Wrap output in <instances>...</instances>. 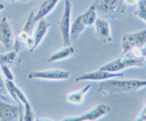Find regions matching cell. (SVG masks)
<instances>
[{"label": "cell", "instance_id": "cell-1", "mask_svg": "<svg viewBox=\"0 0 146 121\" xmlns=\"http://www.w3.org/2000/svg\"><path fill=\"white\" fill-rule=\"evenodd\" d=\"M146 87V80L111 79L101 81L98 91L101 94H134Z\"/></svg>", "mask_w": 146, "mask_h": 121}, {"label": "cell", "instance_id": "cell-2", "mask_svg": "<svg viewBox=\"0 0 146 121\" xmlns=\"http://www.w3.org/2000/svg\"><path fill=\"white\" fill-rule=\"evenodd\" d=\"M97 16L103 19L119 18L125 13L124 0H96L93 4Z\"/></svg>", "mask_w": 146, "mask_h": 121}, {"label": "cell", "instance_id": "cell-3", "mask_svg": "<svg viewBox=\"0 0 146 121\" xmlns=\"http://www.w3.org/2000/svg\"><path fill=\"white\" fill-rule=\"evenodd\" d=\"M34 13L31 11L29 14V17L23 26L22 29L17 34L14 40V49L17 51H19L22 45H24L30 52H33L34 41L33 38V32L35 27L36 21L34 19Z\"/></svg>", "mask_w": 146, "mask_h": 121}, {"label": "cell", "instance_id": "cell-4", "mask_svg": "<svg viewBox=\"0 0 146 121\" xmlns=\"http://www.w3.org/2000/svg\"><path fill=\"white\" fill-rule=\"evenodd\" d=\"M145 58H135L128 52L125 54H121L118 58L101 65L99 69L110 72H120L129 68L143 66L145 65Z\"/></svg>", "mask_w": 146, "mask_h": 121}, {"label": "cell", "instance_id": "cell-5", "mask_svg": "<svg viewBox=\"0 0 146 121\" xmlns=\"http://www.w3.org/2000/svg\"><path fill=\"white\" fill-rule=\"evenodd\" d=\"M111 108L106 103H100L83 113L74 116H68L63 118L62 121H94L103 118L111 112Z\"/></svg>", "mask_w": 146, "mask_h": 121}, {"label": "cell", "instance_id": "cell-6", "mask_svg": "<svg viewBox=\"0 0 146 121\" xmlns=\"http://www.w3.org/2000/svg\"><path fill=\"white\" fill-rule=\"evenodd\" d=\"M146 44V28L123 35L121 41L122 54H125L133 48H143Z\"/></svg>", "mask_w": 146, "mask_h": 121}, {"label": "cell", "instance_id": "cell-7", "mask_svg": "<svg viewBox=\"0 0 146 121\" xmlns=\"http://www.w3.org/2000/svg\"><path fill=\"white\" fill-rule=\"evenodd\" d=\"M71 11H72V4L71 0H64V12L60 20L59 24V29L62 36L64 46H68L71 44L70 40Z\"/></svg>", "mask_w": 146, "mask_h": 121}, {"label": "cell", "instance_id": "cell-8", "mask_svg": "<svg viewBox=\"0 0 146 121\" xmlns=\"http://www.w3.org/2000/svg\"><path fill=\"white\" fill-rule=\"evenodd\" d=\"M29 79L47 80V81H64L69 79L71 73L61 69H47L43 71H33L28 75Z\"/></svg>", "mask_w": 146, "mask_h": 121}, {"label": "cell", "instance_id": "cell-9", "mask_svg": "<svg viewBox=\"0 0 146 121\" xmlns=\"http://www.w3.org/2000/svg\"><path fill=\"white\" fill-rule=\"evenodd\" d=\"M0 120H23L22 108L19 105H11L0 98Z\"/></svg>", "mask_w": 146, "mask_h": 121}, {"label": "cell", "instance_id": "cell-10", "mask_svg": "<svg viewBox=\"0 0 146 121\" xmlns=\"http://www.w3.org/2000/svg\"><path fill=\"white\" fill-rule=\"evenodd\" d=\"M124 74L120 72H110L98 68L96 71L92 72L86 73L76 78V81H103L106 80L114 78H119L123 76Z\"/></svg>", "mask_w": 146, "mask_h": 121}, {"label": "cell", "instance_id": "cell-11", "mask_svg": "<svg viewBox=\"0 0 146 121\" xmlns=\"http://www.w3.org/2000/svg\"><path fill=\"white\" fill-rule=\"evenodd\" d=\"M14 36L10 23L6 17L0 21V43L7 50L14 47Z\"/></svg>", "mask_w": 146, "mask_h": 121}, {"label": "cell", "instance_id": "cell-12", "mask_svg": "<svg viewBox=\"0 0 146 121\" xmlns=\"http://www.w3.org/2000/svg\"><path fill=\"white\" fill-rule=\"evenodd\" d=\"M94 25L95 26V35L100 42L107 44L112 41L111 26L106 19L97 17Z\"/></svg>", "mask_w": 146, "mask_h": 121}, {"label": "cell", "instance_id": "cell-13", "mask_svg": "<svg viewBox=\"0 0 146 121\" xmlns=\"http://www.w3.org/2000/svg\"><path fill=\"white\" fill-rule=\"evenodd\" d=\"M50 26H51V23L44 19V18L41 19L38 21L36 28L33 32V38L34 41L33 51L40 45L41 41L44 40Z\"/></svg>", "mask_w": 146, "mask_h": 121}, {"label": "cell", "instance_id": "cell-14", "mask_svg": "<svg viewBox=\"0 0 146 121\" xmlns=\"http://www.w3.org/2000/svg\"><path fill=\"white\" fill-rule=\"evenodd\" d=\"M76 53L77 51L75 47L71 46L70 45L64 46V47L58 49L50 56L49 58H48V62L53 63L65 60L66 58L76 56Z\"/></svg>", "mask_w": 146, "mask_h": 121}, {"label": "cell", "instance_id": "cell-15", "mask_svg": "<svg viewBox=\"0 0 146 121\" xmlns=\"http://www.w3.org/2000/svg\"><path fill=\"white\" fill-rule=\"evenodd\" d=\"M91 87V84H88L81 89H76L70 91L66 94V99L71 103L80 105L84 102L86 95L88 92Z\"/></svg>", "mask_w": 146, "mask_h": 121}, {"label": "cell", "instance_id": "cell-16", "mask_svg": "<svg viewBox=\"0 0 146 121\" xmlns=\"http://www.w3.org/2000/svg\"><path fill=\"white\" fill-rule=\"evenodd\" d=\"M16 50L8 51L0 54V64H5L9 67L19 66L21 63V59Z\"/></svg>", "mask_w": 146, "mask_h": 121}, {"label": "cell", "instance_id": "cell-17", "mask_svg": "<svg viewBox=\"0 0 146 121\" xmlns=\"http://www.w3.org/2000/svg\"><path fill=\"white\" fill-rule=\"evenodd\" d=\"M59 1L58 0H44L38 8V11L34 15V19L36 22L40 19H44L49 13H51Z\"/></svg>", "mask_w": 146, "mask_h": 121}, {"label": "cell", "instance_id": "cell-18", "mask_svg": "<svg viewBox=\"0 0 146 121\" xmlns=\"http://www.w3.org/2000/svg\"><path fill=\"white\" fill-rule=\"evenodd\" d=\"M86 27V24L83 21L81 15L80 14L75 19L72 24H71V28H70V40H71V42L72 43L75 41L80 36V35L84 32Z\"/></svg>", "mask_w": 146, "mask_h": 121}, {"label": "cell", "instance_id": "cell-19", "mask_svg": "<svg viewBox=\"0 0 146 121\" xmlns=\"http://www.w3.org/2000/svg\"><path fill=\"white\" fill-rule=\"evenodd\" d=\"M81 17H82L83 21H84L86 26L94 25L97 17H97L96 11V9L93 4L91 7H88L86 11L81 14Z\"/></svg>", "mask_w": 146, "mask_h": 121}, {"label": "cell", "instance_id": "cell-20", "mask_svg": "<svg viewBox=\"0 0 146 121\" xmlns=\"http://www.w3.org/2000/svg\"><path fill=\"white\" fill-rule=\"evenodd\" d=\"M134 14L146 24V0H140L137 3V8Z\"/></svg>", "mask_w": 146, "mask_h": 121}, {"label": "cell", "instance_id": "cell-21", "mask_svg": "<svg viewBox=\"0 0 146 121\" xmlns=\"http://www.w3.org/2000/svg\"><path fill=\"white\" fill-rule=\"evenodd\" d=\"M24 105V112L23 115V120L24 121H33L34 120V115L32 107L29 102L26 103Z\"/></svg>", "mask_w": 146, "mask_h": 121}, {"label": "cell", "instance_id": "cell-22", "mask_svg": "<svg viewBox=\"0 0 146 121\" xmlns=\"http://www.w3.org/2000/svg\"><path fill=\"white\" fill-rule=\"evenodd\" d=\"M10 68L11 67L5 65V64H0V70H1L3 75L5 77V79L9 80V81H14V75L13 73L11 72V70Z\"/></svg>", "mask_w": 146, "mask_h": 121}, {"label": "cell", "instance_id": "cell-23", "mask_svg": "<svg viewBox=\"0 0 146 121\" xmlns=\"http://www.w3.org/2000/svg\"><path fill=\"white\" fill-rule=\"evenodd\" d=\"M135 121H146V99L144 101L143 107L141 112L134 118Z\"/></svg>", "mask_w": 146, "mask_h": 121}, {"label": "cell", "instance_id": "cell-24", "mask_svg": "<svg viewBox=\"0 0 146 121\" xmlns=\"http://www.w3.org/2000/svg\"><path fill=\"white\" fill-rule=\"evenodd\" d=\"M5 83H4V81L2 78V76H1V71H0V91L2 92V93L4 90H5Z\"/></svg>", "mask_w": 146, "mask_h": 121}, {"label": "cell", "instance_id": "cell-25", "mask_svg": "<svg viewBox=\"0 0 146 121\" xmlns=\"http://www.w3.org/2000/svg\"><path fill=\"white\" fill-rule=\"evenodd\" d=\"M36 120H53L52 119H50V118H39V119H37Z\"/></svg>", "mask_w": 146, "mask_h": 121}, {"label": "cell", "instance_id": "cell-26", "mask_svg": "<svg viewBox=\"0 0 146 121\" xmlns=\"http://www.w3.org/2000/svg\"><path fill=\"white\" fill-rule=\"evenodd\" d=\"M4 9V5L3 4H0V11H2Z\"/></svg>", "mask_w": 146, "mask_h": 121}, {"label": "cell", "instance_id": "cell-27", "mask_svg": "<svg viewBox=\"0 0 146 121\" xmlns=\"http://www.w3.org/2000/svg\"><path fill=\"white\" fill-rule=\"evenodd\" d=\"M7 1H11V2H14V1H17V0H7Z\"/></svg>", "mask_w": 146, "mask_h": 121}, {"label": "cell", "instance_id": "cell-28", "mask_svg": "<svg viewBox=\"0 0 146 121\" xmlns=\"http://www.w3.org/2000/svg\"><path fill=\"white\" fill-rule=\"evenodd\" d=\"M58 1H60V0H58Z\"/></svg>", "mask_w": 146, "mask_h": 121}]
</instances>
